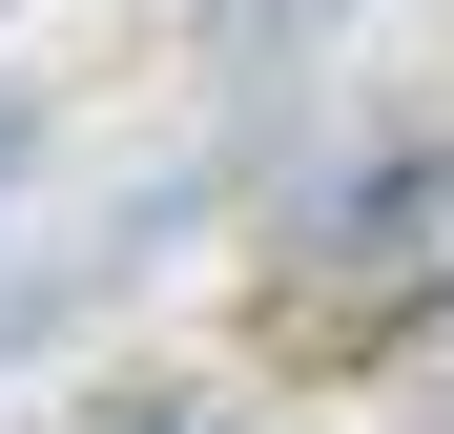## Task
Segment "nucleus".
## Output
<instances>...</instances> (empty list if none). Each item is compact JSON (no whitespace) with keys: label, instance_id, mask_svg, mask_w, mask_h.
Wrapping results in <instances>:
<instances>
[{"label":"nucleus","instance_id":"nucleus-1","mask_svg":"<svg viewBox=\"0 0 454 434\" xmlns=\"http://www.w3.org/2000/svg\"><path fill=\"white\" fill-rule=\"evenodd\" d=\"M289 311L310 331H413L454 311V145H372V166H331L310 207H289Z\"/></svg>","mask_w":454,"mask_h":434},{"label":"nucleus","instance_id":"nucleus-2","mask_svg":"<svg viewBox=\"0 0 454 434\" xmlns=\"http://www.w3.org/2000/svg\"><path fill=\"white\" fill-rule=\"evenodd\" d=\"M21 166H42V104H0V186H21Z\"/></svg>","mask_w":454,"mask_h":434},{"label":"nucleus","instance_id":"nucleus-3","mask_svg":"<svg viewBox=\"0 0 454 434\" xmlns=\"http://www.w3.org/2000/svg\"><path fill=\"white\" fill-rule=\"evenodd\" d=\"M124 434H207V414H124Z\"/></svg>","mask_w":454,"mask_h":434}]
</instances>
